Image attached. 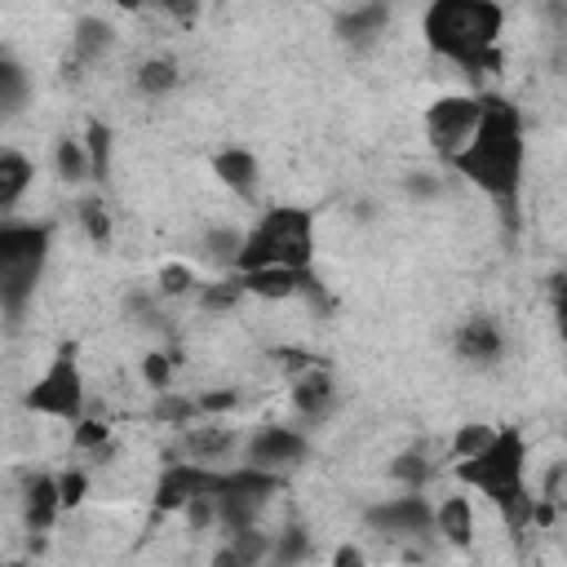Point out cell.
Wrapping results in <instances>:
<instances>
[{
    "label": "cell",
    "instance_id": "cell-1",
    "mask_svg": "<svg viewBox=\"0 0 567 567\" xmlns=\"http://www.w3.org/2000/svg\"><path fill=\"white\" fill-rule=\"evenodd\" d=\"M478 102H483L478 124H474L470 142L447 164L470 186H478L514 230L518 226V195H523V159H527L523 115L509 97H478Z\"/></svg>",
    "mask_w": 567,
    "mask_h": 567
},
{
    "label": "cell",
    "instance_id": "cell-2",
    "mask_svg": "<svg viewBox=\"0 0 567 567\" xmlns=\"http://www.w3.org/2000/svg\"><path fill=\"white\" fill-rule=\"evenodd\" d=\"M425 44L465 66L470 75L501 71V31H505V9L492 0H434L421 18Z\"/></svg>",
    "mask_w": 567,
    "mask_h": 567
},
{
    "label": "cell",
    "instance_id": "cell-3",
    "mask_svg": "<svg viewBox=\"0 0 567 567\" xmlns=\"http://www.w3.org/2000/svg\"><path fill=\"white\" fill-rule=\"evenodd\" d=\"M452 474L465 483V487H478L505 518V527L518 536L532 527V487H527V439L523 430L514 425H501L492 430V439L465 456V461H452Z\"/></svg>",
    "mask_w": 567,
    "mask_h": 567
},
{
    "label": "cell",
    "instance_id": "cell-4",
    "mask_svg": "<svg viewBox=\"0 0 567 567\" xmlns=\"http://www.w3.org/2000/svg\"><path fill=\"white\" fill-rule=\"evenodd\" d=\"M315 261V217L306 208H266L257 226L239 239L235 252V275L261 270V266H288V270H310Z\"/></svg>",
    "mask_w": 567,
    "mask_h": 567
},
{
    "label": "cell",
    "instance_id": "cell-5",
    "mask_svg": "<svg viewBox=\"0 0 567 567\" xmlns=\"http://www.w3.org/2000/svg\"><path fill=\"white\" fill-rule=\"evenodd\" d=\"M53 252V230L44 221H0V310L22 319Z\"/></svg>",
    "mask_w": 567,
    "mask_h": 567
},
{
    "label": "cell",
    "instance_id": "cell-6",
    "mask_svg": "<svg viewBox=\"0 0 567 567\" xmlns=\"http://www.w3.org/2000/svg\"><path fill=\"white\" fill-rule=\"evenodd\" d=\"M22 408L35 416H53V421H80L84 416V372H80V346L62 341L49 359V368L27 385Z\"/></svg>",
    "mask_w": 567,
    "mask_h": 567
},
{
    "label": "cell",
    "instance_id": "cell-7",
    "mask_svg": "<svg viewBox=\"0 0 567 567\" xmlns=\"http://www.w3.org/2000/svg\"><path fill=\"white\" fill-rule=\"evenodd\" d=\"M478 111H483V102L470 97V93H447V97L430 102L425 106V137H430V146L443 159H452L470 142V133L478 124Z\"/></svg>",
    "mask_w": 567,
    "mask_h": 567
},
{
    "label": "cell",
    "instance_id": "cell-8",
    "mask_svg": "<svg viewBox=\"0 0 567 567\" xmlns=\"http://www.w3.org/2000/svg\"><path fill=\"white\" fill-rule=\"evenodd\" d=\"M221 470L199 465V461H168L155 483V514H182L199 496H217Z\"/></svg>",
    "mask_w": 567,
    "mask_h": 567
},
{
    "label": "cell",
    "instance_id": "cell-9",
    "mask_svg": "<svg viewBox=\"0 0 567 567\" xmlns=\"http://www.w3.org/2000/svg\"><path fill=\"white\" fill-rule=\"evenodd\" d=\"M306 456H310V439L292 425H261L244 447V465L266 470V474H284V470L301 465Z\"/></svg>",
    "mask_w": 567,
    "mask_h": 567
},
{
    "label": "cell",
    "instance_id": "cell-10",
    "mask_svg": "<svg viewBox=\"0 0 567 567\" xmlns=\"http://www.w3.org/2000/svg\"><path fill=\"white\" fill-rule=\"evenodd\" d=\"M363 523L381 536H394V540H408V536H425L434 532V505L416 492L408 496H390V501H377L363 509Z\"/></svg>",
    "mask_w": 567,
    "mask_h": 567
},
{
    "label": "cell",
    "instance_id": "cell-11",
    "mask_svg": "<svg viewBox=\"0 0 567 567\" xmlns=\"http://www.w3.org/2000/svg\"><path fill=\"white\" fill-rule=\"evenodd\" d=\"M452 350H456L461 363L492 368V363H501V354H505V332H501V323H496L492 315H470V319L456 328Z\"/></svg>",
    "mask_w": 567,
    "mask_h": 567
},
{
    "label": "cell",
    "instance_id": "cell-12",
    "mask_svg": "<svg viewBox=\"0 0 567 567\" xmlns=\"http://www.w3.org/2000/svg\"><path fill=\"white\" fill-rule=\"evenodd\" d=\"M235 279L248 297H261V301H288L297 292H319L310 270H288V266H261V270H244Z\"/></svg>",
    "mask_w": 567,
    "mask_h": 567
},
{
    "label": "cell",
    "instance_id": "cell-13",
    "mask_svg": "<svg viewBox=\"0 0 567 567\" xmlns=\"http://www.w3.org/2000/svg\"><path fill=\"white\" fill-rule=\"evenodd\" d=\"M390 27V4H354V9H341L337 13V35L354 49V53H363L368 44H377L381 40V31Z\"/></svg>",
    "mask_w": 567,
    "mask_h": 567
},
{
    "label": "cell",
    "instance_id": "cell-14",
    "mask_svg": "<svg viewBox=\"0 0 567 567\" xmlns=\"http://www.w3.org/2000/svg\"><path fill=\"white\" fill-rule=\"evenodd\" d=\"M213 177L230 190V195H257V182H261V164L248 146H221L213 155Z\"/></svg>",
    "mask_w": 567,
    "mask_h": 567
},
{
    "label": "cell",
    "instance_id": "cell-15",
    "mask_svg": "<svg viewBox=\"0 0 567 567\" xmlns=\"http://www.w3.org/2000/svg\"><path fill=\"white\" fill-rule=\"evenodd\" d=\"M332 403H337V381H332V372L319 368V363H310V368L292 381V408H297L306 421H323V416L332 412Z\"/></svg>",
    "mask_w": 567,
    "mask_h": 567
},
{
    "label": "cell",
    "instance_id": "cell-16",
    "mask_svg": "<svg viewBox=\"0 0 567 567\" xmlns=\"http://www.w3.org/2000/svg\"><path fill=\"white\" fill-rule=\"evenodd\" d=\"M62 514V501H58V478L53 474H35L27 478L22 487V523L27 532H49Z\"/></svg>",
    "mask_w": 567,
    "mask_h": 567
},
{
    "label": "cell",
    "instance_id": "cell-17",
    "mask_svg": "<svg viewBox=\"0 0 567 567\" xmlns=\"http://www.w3.org/2000/svg\"><path fill=\"white\" fill-rule=\"evenodd\" d=\"M434 532L447 540V545H456V549H470L474 545V505H470V496H443L439 505H434Z\"/></svg>",
    "mask_w": 567,
    "mask_h": 567
},
{
    "label": "cell",
    "instance_id": "cell-18",
    "mask_svg": "<svg viewBox=\"0 0 567 567\" xmlns=\"http://www.w3.org/2000/svg\"><path fill=\"white\" fill-rule=\"evenodd\" d=\"M31 177H35V164L22 151L4 146L0 151V213H13L22 204V195L31 190Z\"/></svg>",
    "mask_w": 567,
    "mask_h": 567
},
{
    "label": "cell",
    "instance_id": "cell-19",
    "mask_svg": "<svg viewBox=\"0 0 567 567\" xmlns=\"http://www.w3.org/2000/svg\"><path fill=\"white\" fill-rule=\"evenodd\" d=\"M182 447H186L190 461L208 465V461H217V456H226V452L235 447V434H230L226 425H186Z\"/></svg>",
    "mask_w": 567,
    "mask_h": 567
},
{
    "label": "cell",
    "instance_id": "cell-20",
    "mask_svg": "<svg viewBox=\"0 0 567 567\" xmlns=\"http://www.w3.org/2000/svg\"><path fill=\"white\" fill-rule=\"evenodd\" d=\"M111 40H115L111 22H106V18H93V13H84V18L71 27V53H75L80 62L102 58V53L111 49Z\"/></svg>",
    "mask_w": 567,
    "mask_h": 567
},
{
    "label": "cell",
    "instance_id": "cell-21",
    "mask_svg": "<svg viewBox=\"0 0 567 567\" xmlns=\"http://www.w3.org/2000/svg\"><path fill=\"white\" fill-rule=\"evenodd\" d=\"M111 142H115V133H111V124H106V120H89V124H84L89 182H97V186H106V177H111Z\"/></svg>",
    "mask_w": 567,
    "mask_h": 567
},
{
    "label": "cell",
    "instance_id": "cell-22",
    "mask_svg": "<svg viewBox=\"0 0 567 567\" xmlns=\"http://www.w3.org/2000/svg\"><path fill=\"white\" fill-rule=\"evenodd\" d=\"M177 80H182V71H177V62L164 58V53H159V58H146V62L137 66V75H133L137 93H146V97H164V93H173Z\"/></svg>",
    "mask_w": 567,
    "mask_h": 567
},
{
    "label": "cell",
    "instance_id": "cell-23",
    "mask_svg": "<svg viewBox=\"0 0 567 567\" xmlns=\"http://www.w3.org/2000/svg\"><path fill=\"white\" fill-rule=\"evenodd\" d=\"M27 97H31V80H27V71H22L13 58L0 53V120L18 115V111L27 106Z\"/></svg>",
    "mask_w": 567,
    "mask_h": 567
},
{
    "label": "cell",
    "instance_id": "cell-24",
    "mask_svg": "<svg viewBox=\"0 0 567 567\" xmlns=\"http://www.w3.org/2000/svg\"><path fill=\"white\" fill-rule=\"evenodd\" d=\"M53 168L62 182H89V155H84V142L75 137H58L53 146Z\"/></svg>",
    "mask_w": 567,
    "mask_h": 567
},
{
    "label": "cell",
    "instance_id": "cell-25",
    "mask_svg": "<svg viewBox=\"0 0 567 567\" xmlns=\"http://www.w3.org/2000/svg\"><path fill=\"white\" fill-rule=\"evenodd\" d=\"M310 554V536H306V527H284V536H275L270 540V567H297L301 558Z\"/></svg>",
    "mask_w": 567,
    "mask_h": 567
},
{
    "label": "cell",
    "instance_id": "cell-26",
    "mask_svg": "<svg viewBox=\"0 0 567 567\" xmlns=\"http://www.w3.org/2000/svg\"><path fill=\"white\" fill-rule=\"evenodd\" d=\"M430 474H434V465H430L421 452H403V456L390 461V478L403 483L408 492H421V487L430 483Z\"/></svg>",
    "mask_w": 567,
    "mask_h": 567
},
{
    "label": "cell",
    "instance_id": "cell-27",
    "mask_svg": "<svg viewBox=\"0 0 567 567\" xmlns=\"http://www.w3.org/2000/svg\"><path fill=\"white\" fill-rule=\"evenodd\" d=\"M80 226L89 230V239H93L97 248H106V244H111V213H106V199H97V195L80 199Z\"/></svg>",
    "mask_w": 567,
    "mask_h": 567
},
{
    "label": "cell",
    "instance_id": "cell-28",
    "mask_svg": "<svg viewBox=\"0 0 567 567\" xmlns=\"http://www.w3.org/2000/svg\"><path fill=\"white\" fill-rule=\"evenodd\" d=\"M106 443H111V425H106V421L80 416V421L71 425V447H75V452H97V447H106Z\"/></svg>",
    "mask_w": 567,
    "mask_h": 567
},
{
    "label": "cell",
    "instance_id": "cell-29",
    "mask_svg": "<svg viewBox=\"0 0 567 567\" xmlns=\"http://www.w3.org/2000/svg\"><path fill=\"white\" fill-rule=\"evenodd\" d=\"M239 297H244V288H239V279H235V275L199 288V306H204V310H230Z\"/></svg>",
    "mask_w": 567,
    "mask_h": 567
},
{
    "label": "cell",
    "instance_id": "cell-30",
    "mask_svg": "<svg viewBox=\"0 0 567 567\" xmlns=\"http://www.w3.org/2000/svg\"><path fill=\"white\" fill-rule=\"evenodd\" d=\"M492 430L496 425H483V421H470V425H461L456 434H452V461H465V456H474L487 439H492Z\"/></svg>",
    "mask_w": 567,
    "mask_h": 567
},
{
    "label": "cell",
    "instance_id": "cell-31",
    "mask_svg": "<svg viewBox=\"0 0 567 567\" xmlns=\"http://www.w3.org/2000/svg\"><path fill=\"white\" fill-rule=\"evenodd\" d=\"M155 416H159V421H173V425H190V421L199 416V408H195V399H182V394L164 390L159 403H155Z\"/></svg>",
    "mask_w": 567,
    "mask_h": 567
},
{
    "label": "cell",
    "instance_id": "cell-32",
    "mask_svg": "<svg viewBox=\"0 0 567 567\" xmlns=\"http://www.w3.org/2000/svg\"><path fill=\"white\" fill-rule=\"evenodd\" d=\"M195 288V270L186 261H168L159 270V297H186Z\"/></svg>",
    "mask_w": 567,
    "mask_h": 567
},
{
    "label": "cell",
    "instance_id": "cell-33",
    "mask_svg": "<svg viewBox=\"0 0 567 567\" xmlns=\"http://www.w3.org/2000/svg\"><path fill=\"white\" fill-rule=\"evenodd\" d=\"M53 478H58V501H62V509L84 505V496H89V474H84V470H62V474H53Z\"/></svg>",
    "mask_w": 567,
    "mask_h": 567
},
{
    "label": "cell",
    "instance_id": "cell-34",
    "mask_svg": "<svg viewBox=\"0 0 567 567\" xmlns=\"http://www.w3.org/2000/svg\"><path fill=\"white\" fill-rule=\"evenodd\" d=\"M239 230H213V235H204V257H213V261H221V266H235V252H239Z\"/></svg>",
    "mask_w": 567,
    "mask_h": 567
},
{
    "label": "cell",
    "instance_id": "cell-35",
    "mask_svg": "<svg viewBox=\"0 0 567 567\" xmlns=\"http://www.w3.org/2000/svg\"><path fill=\"white\" fill-rule=\"evenodd\" d=\"M182 354H142V377L164 394L168 385H173V363H177Z\"/></svg>",
    "mask_w": 567,
    "mask_h": 567
},
{
    "label": "cell",
    "instance_id": "cell-36",
    "mask_svg": "<svg viewBox=\"0 0 567 567\" xmlns=\"http://www.w3.org/2000/svg\"><path fill=\"white\" fill-rule=\"evenodd\" d=\"M235 403H239V394H235V390H217V394H199V399H195V408H199V412H230Z\"/></svg>",
    "mask_w": 567,
    "mask_h": 567
},
{
    "label": "cell",
    "instance_id": "cell-37",
    "mask_svg": "<svg viewBox=\"0 0 567 567\" xmlns=\"http://www.w3.org/2000/svg\"><path fill=\"white\" fill-rule=\"evenodd\" d=\"M332 567H368V554L354 545V540H341L332 549Z\"/></svg>",
    "mask_w": 567,
    "mask_h": 567
},
{
    "label": "cell",
    "instance_id": "cell-38",
    "mask_svg": "<svg viewBox=\"0 0 567 567\" xmlns=\"http://www.w3.org/2000/svg\"><path fill=\"white\" fill-rule=\"evenodd\" d=\"M403 186H408L416 199H421V195H425V199H430V195H439V177H434V173H412Z\"/></svg>",
    "mask_w": 567,
    "mask_h": 567
},
{
    "label": "cell",
    "instance_id": "cell-39",
    "mask_svg": "<svg viewBox=\"0 0 567 567\" xmlns=\"http://www.w3.org/2000/svg\"><path fill=\"white\" fill-rule=\"evenodd\" d=\"M213 567H239V558H235V554H230V549L221 545V549L213 554Z\"/></svg>",
    "mask_w": 567,
    "mask_h": 567
}]
</instances>
